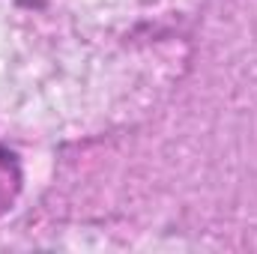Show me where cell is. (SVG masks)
<instances>
[]
</instances>
